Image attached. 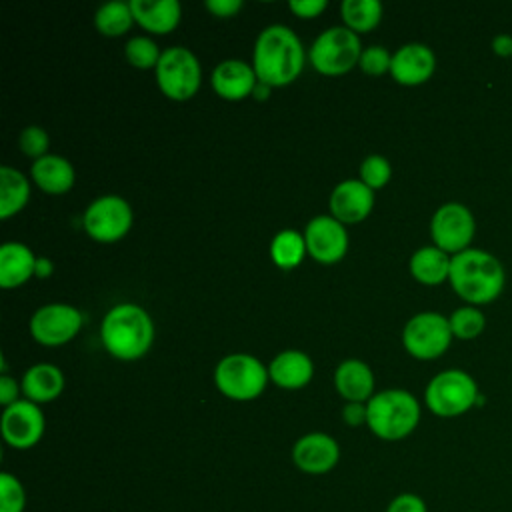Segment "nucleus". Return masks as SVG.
<instances>
[{"instance_id":"4468645a","label":"nucleus","mask_w":512,"mask_h":512,"mask_svg":"<svg viewBox=\"0 0 512 512\" xmlns=\"http://www.w3.org/2000/svg\"><path fill=\"white\" fill-rule=\"evenodd\" d=\"M304 240L308 256L320 264L340 262L348 252L346 224L332 214L314 216L304 228Z\"/></svg>"},{"instance_id":"6e6552de","label":"nucleus","mask_w":512,"mask_h":512,"mask_svg":"<svg viewBox=\"0 0 512 512\" xmlns=\"http://www.w3.org/2000/svg\"><path fill=\"white\" fill-rule=\"evenodd\" d=\"M156 84L164 96L176 102L190 100L202 82V66L198 56L186 46H168L154 68Z\"/></svg>"},{"instance_id":"39448f33","label":"nucleus","mask_w":512,"mask_h":512,"mask_svg":"<svg viewBox=\"0 0 512 512\" xmlns=\"http://www.w3.org/2000/svg\"><path fill=\"white\" fill-rule=\"evenodd\" d=\"M480 400L476 380L460 368H448L430 378L424 390L428 410L440 418H456L474 408Z\"/></svg>"},{"instance_id":"58836bf2","label":"nucleus","mask_w":512,"mask_h":512,"mask_svg":"<svg viewBox=\"0 0 512 512\" xmlns=\"http://www.w3.org/2000/svg\"><path fill=\"white\" fill-rule=\"evenodd\" d=\"M204 6H206V10H210L214 16L230 18V16H234L238 10H242L244 2H242V0H206Z\"/></svg>"},{"instance_id":"7ed1b4c3","label":"nucleus","mask_w":512,"mask_h":512,"mask_svg":"<svg viewBox=\"0 0 512 512\" xmlns=\"http://www.w3.org/2000/svg\"><path fill=\"white\" fill-rule=\"evenodd\" d=\"M100 340L110 356L118 360H138L154 342L152 316L140 304L120 302L104 314Z\"/></svg>"},{"instance_id":"393cba45","label":"nucleus","mask_w":512,"mask_h":512,"mask_svg":"<svg viewBox=\"0 0 512 512\" xmlns=\"http://www.w3.org/2000/svg\"><path fill=\"white\" fill-rule=\"evenodd\" d=\"M450 264H452V256L448 252L440 250L438 246L430 244V246H422L412 252L408 268H410L412 278H416L418 282L436 286V284H442L444 280H448Z\"/></svg>"},{"instance_id":"5701e85b","label":"nucleus","mask_w":512,"mask_h":512,"mask_svg":"<svg viewBox=\"0 0 512 512\" xmlns=\"http://www.w3.org/2000/svg\"><path fill=\"white\" fill-rule=\"evenodd\" d=\"M20 386H22L26 400L40 406V404L56 400L62 394L64 374L56 364L38 362L24 372Z\"/></svg>"},{"instance_id":"20e7f679","label":"nucleus","mask_w":512,"mask_h":512,"mask_svg":"<svg viewBox=\"0 0 512 512\" xmlns=\"http://www.w3.org/2000/svg\"><path fill=\"white\" fill-rule=\"evenodd\" d=\"M420 402L402 388H386L366 402V424L374 436L386 442L404 440L420 422Z\"/></svg>"},{"instance_id":"473e14b6","label":"nucleus","mask_w":512,"mask_h":512,"mask_svg":"<svg viewBox=\"0 0 512 512\" xmlns=\"http://www.w3.org/2000/svg\"><path fill=\"white\" fill-rule=\"evenodd\" d=\"M26 508V490L22 482L10 474H0V512H24Z\"/></svg>"},{"instance_id":"a878e982","label":"nucleus","mask_w":512,"mask_h":512,"mask_svg":"<svg viewBox=\"0 0 512 512\" xmlns=\"http://www.w3.org/2000/svg\"><path fill=\"white\" fill-rule=\"evenodd\" d=\"M30 200V180L12 166H0V218L18 214Z\"/></svg>"},{"instance_id":"c85d7f7f","label":"nucleus","mask_w":512,"mask_h":512,"mask_svg":"<svg viewBox=\"0 0 512 512\" xmlns=\"http://www.w3.org/2000/svg\"><path fill=\"white\" fill-rule=\"evenodd\" d=\"M344 26L358 32H368L382 20V4L378 0H344L340 6Z\"/></svg>"},{"instance_id":"c756f323","label":"nucleus","mask_w":512,"mask_h":512,"mask_svg":"<svg viewBox=\"0 0 512 512\" xmlns=\"http://www.w3.org/2000/svg\"><path fill=\"white\" fill-rule=\"evenodd\" d=\"M450 328L452 336L458 340H474L478 338L486 328V316L478 306H460L450 316Z\"/></svg>"},{"instance_id":"a19ab883","label":"nucleus","mask_w":512,"mask_h":512,"mask_svg":"<svg viewBox=\"0 0 512 512\" xmlns=\"http://www.w3.org/2000/svg\"><path fill=\"white\" fill-rule=\"evenodd\" d=\"M492 50H494V54H498L502 58H506V56L512 58V36L510 34H496L492 38Z\"/></svg>"},{"instance_id":"6ab92c4d","label":"nucleus","mask_w":512,"mask_h":512,"mask_svg":"<svg viewBox=\"0 0 512 512\" xmlns=\"http://www.w3.org/2000/svg\"><path fill=\"white\" fill-rule=\"evenodd\" d=\"M270 380L284 390H300L314 376V362L304 350L288 348L278 352L268 364Z\"/></svg>"},{"instance_id":"9d476101","label":"nucleus","mask_w":512,"mask_h":512,"mask_svg":"<svg viewBox=\"0 0 512 512\" xmlns=\"http://www.w3.org/2000/svg\"><path fill=\"white\" fill-rule=\"evenodd\" d=\"M450 320L440 312H418L402 330V344L406 352L418 360L440 358L452 342Z\"/></svg>"},{"instance_id":"f257e3e1","label":"nucleus","mask_w":512,"mask_h":512,"mask_svg":"<svg viewBox=\"0 0 512 512\" xmlns=\"http://www.w3.org/2000/svg\"><path fill=\"white\" fill-rule=\"evenodd\" d=\"M252 66L258 82L280 88L298 78L304 68V46L286 24H268L254 42Z\"/></svg>"},{"instance_id":"f704fd0d","label":"nucleus","mask_w":512,"mask_h":512,"mask_svg":"<svg viewBox=\"0 0 512 512\" xmlns=\"http://www.w3.org/2000/svg\"><path fill=\"white\" fill-rule=\"evenodd\" d=\"M390 64H392V54L380 46V44H372L368 48H362L358 66L362 72L370 74V76H380L384 72H390Z\"/></svg>"},{"instance_id":"9b49d317","label":"nucleus","mask_w":512,"mask_h":512,"mask_svg":"<svg viewBox=\"0 0 512 512\" xmlns=\"http://www.w3.org/2000/svg\"><path fill=\"white\" fill-rule=\"evenodd\" d=\"M476 234V220L468 206L462 202H444L430 218V236L434 246L450 256L470 248Z\"/></svg>"},{"instance_id":"cd10ccee","label":"nucleus","mask_w":512,"mask_h":512,"mask_svg":"<svg viewBox=\"0 0 512 512\" xmlns=\"http://www.w3.org/2000/svg\"><path fill=\"white\" fill-rule=\"evenodd\" d=\"M134 22L136 20H134L130 2H124V0L104 2L94 12V26L104 36H122V34H126L130 30V26Z\"/></svg>"},{"instance_id":"72a5a7b5","label":"nucleus","mask_w":512,"mask_h":512,"mask_svg":"<svg viewBox=\"0 0 512 512\" xmlns=\"http://www.w3.org/2000/svg\"><path fill=\"white\" fill-rule=\"evenodd\" d=\"M18 146H20V150H22L26 156L38 160V158H42V156L48 154L50 136H48V132H46L42 126L30 124V126H26V128L20 132V136H18Z\"/></svg>"},{"instance_id":"7c9ffc66","label":"nucleus","mask_w":512,"mask_h":512,"mask_svg":"<svg viewBox=\"0 0 512 512\" xmlns=\"http://www.w3.org/2000/svg\"><path fill=\"white\" fill-rule=\"evenodd\" d=\"M124 56L134 68L148 70V68H156V64L162 56V50L150 36L138 34V36L128 38V42L124 46Z\"/></svg>"},{"instance_id":"2f4dec72","label":"nucleus","mask_w":512,"mask_h":512,"mask_svg":"<svg viewBox=\"0 0 512 512\" xmlns=\"http://www.w3.org/2000/svg\"><path fill=\"white\" fill-rule=\"evenodd\" d=\"M392 178V166L386 156L382 154H368L360 162V180L370 186L372 190H378L386 186Z\"/></svg>"},{"instance_id":"37998d69","label":"nucleus","mask_w":512,"mask_h":512,"mask_svg":"<svg viewBox=\"0 0 512 512\" xmlns=\"http://www.w3.org/2000/svg\"><path fill=\"white\" fill-rule=\"evenodd\" d=\"M270 86L268 84H262V82H258L256 84V88H254V92H252V96L254 98H260V100H264V98H268V94H270Z\"/></svg>"},{"instance_id":"f8f14e48","label":"nucleus","mask_w":512,"mask_h":512,"mask_svg":"<svg viewBox=\"0 0 512 512\" xmlns=\"http://www.w3.org/2000/svg\"><path fill=\"white\" fill-rule=\"evenodd\" d=\"M82 312L66 302L40 306L30 318V334L42 346H62L82 328Z\"/></svg>"},{"instance_id":"2eb2a0df","label":"nucleus","mask_w":512,"mask_h":512,"mask_svg":"<svg viewBox=\"0 0 512 512\" xmlns=\"http://www.w3.org/2000/svg\"><path fill=\"white\" fill-rule=\"evenodd\" d=\"M292 460L304 474H328L340 460V446L326 432H308L294 442Z\"/></svg>"},{"instance_id":"79ce46f5","label":"nucleus","mask_w":512,"mask_h":512,"mask_svg":"<svg viewBox=\"0 0 512 512\" xmlns=\"http://www.w3.org/2000/svg\"><path fill=\"white\" fill-rule=\"evenodd\" d=\"M54 272V264L50 258L46 256H38L36 258V268H34V276L36 278H50Z\"/></svg>"},{"instance_id":"423d86ee","label":"nucleus","mask_w":512,"mask_h":512,"mask_svg":"<svg viewBox=\"0 0 512 512\" xmlns=\"http://www.w3.org/2000/svg\"><path fill=\"white\" fill-rule=\"evenodd\" d=\"M268 380V366L246 352L226 354L214 368V384L230 400L246 402L258 398Z\"/></svg>"},{"instance_id":"bb28decb","label":"nucleus","mask_w":512,"mask_h":512,"mask_svg":"<svg viewBox=\"0 0 512 512\" xmlns=\"http://www.w3.org/2000/svg\"><path fill=\"white\" fill-rule=\"evenodd\" d=\"M306 254L308 250H306L304 234L294 228H284L276 232L270 242V258L282 270L296 268Z\"/></svg>"},{"instance_id":"a211bd4d","label":"nucleus","mask_w":512,"mask_h":512,"mask_svg":"<svg viewBox=\"0 0 512 512\" xmlns=\"http://www.w3.org/2000/svg\"><path fill=\"white\" fill-rule=\"evenodd\" d=\"M258 76L254 66L240 58H226L212 70V88L224 100H244L254 92Z\"/></svg>"},{"instance_id":"0eeeda50","label":"nucleus","mask_w":512,"mask_h":512,"mask_svg":"<svg viewBox=\"0 0 512 512\" xmlns=\"http://www.w3.org/2000/svg\"><path fill=\"white\" fill-rule=\"evenodd\" d=\"M362 54L360 36L348 26H330L320 32L310 50L308 58L316 72L326 76L346 74L354 66H358Z\"/></svg>"},{"instance_id":"f3484780","label":"nucleus","mask_w":512,"mask_h":512,"mask_svg":"<svg viewBox=\"0 0 512 512\" xmlns=\"http://www.w3.org/2000/svg\"><path fill=\"white\" fill-rule=\"evenodd\" d=\"M436 70V56L428 44L408 42L392 52L390 74L402 86H418L430 80Z\"/></svg>"},{"instance_id":"4be33fe9","label":"nucleus","mask_w":512,"mask_h":512,"mask_svg":"<svg viewBox=\"0 0 512 512\" xmlns=\"http://www.w3.org/2000/svg\"><path fill=\"white\" fill-rule=\"evenodd\" d=\"M134 20L152 34L172 32L182 18L178 0H130Z\"/></svg>"},{"instance_id":"412c9836","label":"nucleus","mask_w":512,"mask_h":512,"mask_svg":"<svg viewBox=\"0 0 512 512\" xmlns=\"http://www.w3.org/2000/svg\"><path fill=\"white\" fill-rule=\"evenodd\" d=\"M30 176L42 192L54 194V196L66 194L76 180L72 162L60 154H50V152L32 162Z\"/></svg>"},{"instance_id":"b1692460","label":"nucleus","mask_w":512,"mask_h":512,"mask_svg":"<svg viewBox=\"0 0 512 512\" xmlns=\"http://www.w3.org/2000/svg\"><path fill=\"white\" fill-rule=\"evenodd\" d=\"M36 254L22 242H4L0 246V286L16 288L34 276Z\"/></svg>"},{"instance_id":"c9c22d12","label":"nucleus","mask_w":512,"mask_h":512,"mask_svg":"<svg viewBox=\"0 0 512 512\" xmlns=\"http://www.w3.org/2000/svg\"><path fill=\"white\" fill-rule=\"evenodd\" d=\"M386 512H428L426 502L414 492H402L390 500Z\"/></svg>"},{"instance_id":"e433bc0d","label":"nucleus","mask_w":512,"mask_h":512,"mask_svg":"<svg viewBox=\"0 0 512 512\" xmlns=\"http://www.w3.org/2000/svg\"><path fill=\"white\" fill-rule=\"evenodd\" d=\"M288 8L300 18H316L328 8V0H290Z\"/></svg>"},{"instance_id":"ea45409f","label":"nucleus","mask_w":512,"mask_h":512,"mask_svg":"<svg viewBox=\"0 0 512 512\" xmlns=\"http://www.w3.org/2000/svg\"><path fill=\"white\" fill-rule=\"evenodd\" d=\"M342 420L348 426L366 424V402H346L342 408Z\"/></svg>"},{"instance_id":"f03ea898","label":"nucleus","mask_w":512,"mask_h":512,"mask_svg":"<svg viewBox=\"0 0 512 512\" xmlns=\"http://www.w3.org/2000/svg\"><path fill=\"white\" fill-rule=\"evenodd\" d=\"M448 282L470 306L490 304L502 294L506 272L494 254L470 246L452 256Z\"/></svg>"},{"instance_id":"1a4fd4ad","label":"nucleus","mask_w":512,"mask_h":512,"mask_svg":"<svg viewBox=\"0 0 512 512\" xmlns=\"http://www.w3.org/2000/svg\"><path fill=\"white\" fill-rule=\"evenodd\" d=\"M134 222L132 206L126 198L118 194H104L92 200L82 216V226L86 234L102 244L118 242L124 238Z\"/></svg>"},{"instance_id":"4c0bfd02","label":"nucleus","mask_w":512,"mask_h":512,"mask_svg":"<svg viewBox=\"0 0 512 512\" xmlns=\"http://www.w3.org/2000/svg\"><path fill=\"white\" fill-rule=\"evenodd\" d=\"M22 386L16 382V378L8 376V374H0V404L4 408L12 406L14 402H18V394H20Z\"/></svg>"},{"instance_id":"dca6fc26","label":"nucleus","mask_w":512,"mask_h":512,"mask_svg":"<svg viewBox=\"0 0 512 512\" xmlns=\"http://www.w3.org/2000/svg\"><path fill=\"white\" fill-rule=\"evenodd\" d=\"M328 208L342 224L362 222L374 208V190L360 178H346L332 188Z\"/></svg>"},{"instance_id":"aec40b11","label":"nucleus","mask_w":512,"mask_h":512,"mask_svg":"<svg viewBox=\"0 0 512 512\" xmlns=\"http://www.w3.org/2000/svg\"><path fill=\"white\" fill-rule=\"evenodd\" d=\"M334 388L346 402H368L374 396L372 368L358 358L340 362L334 372Z\"/></svg>"},{"instance_id":"ddd939ff","label":"nucleus","mask_w":512,"mask_h":512,"mask_svg":"<svg viewBox=\"0 0 512 512\" xmlns=\"http://www.w3.org/2000/svg\"><path fill=\"white\" fill-rule=\"evenodd\" d=\"M2 438L16 450H28L36 446L46 430V418L38 404L30 400H18L4 408L0 418Z\"/></svg>"}]
</instances>
